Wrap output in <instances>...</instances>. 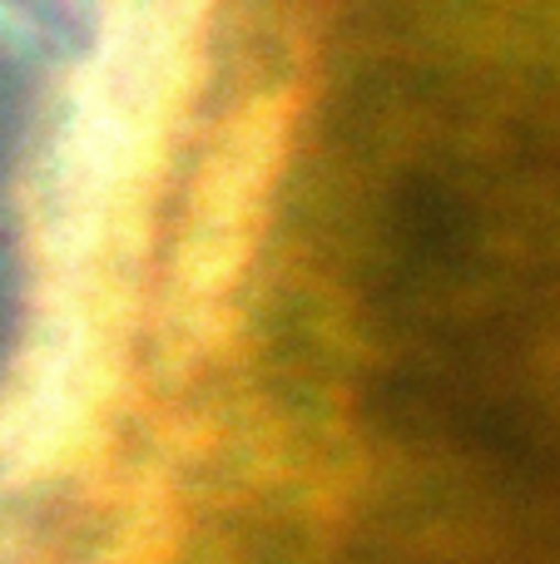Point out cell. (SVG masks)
Returning <instances> with one entry per match:
<instances>
[{"label":"cell","instance_id":"7a4b0ae2","mask_svg":"<svg viewBox=\"0 0 560 564\" xmlns=\"http://www.w3.org/2000/svg\"><path fill=\"white\" fill-rule=\"evenodd\" d=\"M298 134V89H258L218 124L189 188L164 278V347L204 357L228 337L254 258L268 238Z\"/></svg>","mask_w":560,"mask_h":564},{"label":"cell","instance_id":"6da1fadb","mask_svg":"<svg viewBox=\"0 0 560 564\" xmlns=\"http://www.w3.org/2000/svg\"><path fill=\"white\" fill-rule=\"evenodd\" d=\"M198 35V0H129L79 75L45 178V302L20 391L40 411L60 406V387L89 397L105 381L149 194L194 99Z\"/></svg>","mask_w":560,"mask_h":564}]
</instances>
